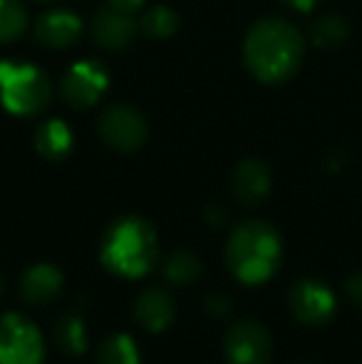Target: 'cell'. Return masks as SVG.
Wrapping results in <instances>:
<instances>
[{
	"mask_svg": "<svg viewBox=\"0 0 362 364\" xmlns=\"http://www.w3.org/2000/svg\"><path fill=\"white\" fill-rule=\"evenodd\" d=\"M348 20L343 15H335V13H328V15H320L313 25H310V40L320 48H338L348 40Z\"/></svg>",
	"mask_w": 362,
	"mask_h": 364,
	"instance_id": "cell-16",
	"label": "cell"
},
{
	"mask_svg": "<svg viewBox=\"0 0 362 364\" xmlns=\"http://www.w3.org/2000/svg\"><path fill=\"white\" fill-rule=\"evenodd\" d=\"M63 283V273L55 265L38 263L25 270L23 280H20V292L30 305H48L60 295Z\"/></svg>",
	"mask_w": 362,
	"mask_h": 364,
	"instance_id": "cell-13",
	"label": "cell"
},
{
	"mask_svg": "<svg viewBox=\"0 0 362 364\" xmlns=\"http://www.w3.org/2000/svg\"><path fill=\"white\" fill-rule=\"evenodd\" d=\"M45 360L43 335L20 315H0V364H40Z\"/></svg>",
	"mask_w": 362,
	"mask_h": 364,
	"instance_id": "cell-5",
	"label": "cell"
},
{
	"mask_svg": "<svg viewBox=\"0 0 362 364\" xmlns=\"http://www.w3.org/2000/svg\"><path fill=\"white\" fill-rule=\"evenodd\" d=\"M174 297L161 288H149L139 295L134 305V317L147 327L149 332H161L174 320Z\"/></svg>",
	"mask_w": 362,
	"mask_h": 364,
	"instance_id": "cell-14",
	"label": "cell"
},
{
	"mask_svg": "<svg viewBox=\"0 0 362 364\" xmlns=\"http://www.w3.org/2000/svg\"><path fill=\"white\" fill-rule=\"evenodd\" d=\"M290 310H293L295 320H300L303 325H328L335 317L338 310V300L335 292L325 283L313 278H303L290 288Z\"/></svg>",
	"mask_w": 362,
	"mask_h": 364,
	"instance_id": "cell-7",
	"label": "cell"
},
{
	"mask_svg": "<svg viewBox=\"0 0 362 364\" xmlns=\"http://www.w3.org/2000/svg\"><path fill=\"white\" fill-rule=\"evenodd\" d=\"M107 5L115 10H122V13H134L137 8L144 5V0H107Z\"/></svg>",
	"mask_w": 362,
	"mask_h": 364,
	"instance_id": "cell-24",
	"label": "cell"
},
{
	"mask_svg": "<svg viewBox=\"0 0 362 364\" xmlns=\"http://www.w3.org/2000/svg\"><path fill=\"white\" fill-rule=\"evenodd\" d=\"M97 364H139V350L127 335H115L100 347Z\"/></svg>",
	"mask_w": 362,
	"mask_h": 364,
	"instance_id": "cell-19",
	"label": "cell"
},
{
	"mask_svg": "<svg viewBox=\"0 0 362 364\" xmlns=\"http://www.w3.org/2000/svg\"><path fill=\"white\" fill-rule=\"evenodd\" d=\"M283 243L278 230L266 220H246L231 233L226 245V263L241 283H266L278 270Z\"/></svg>",
	"mask_w": 362,
	"mask_h": 364,
	"instance_id": "cell-2",
	"label": "cell"
},
{
	"mask_svg": "<svg viewBox=\"0 0 362 364\" xmlns=\"http://www.w3.org/2000/svg\"><path fill=\"white\" fill-rule=\"evenodd\" d=\"M273 345L268 330L256 320H241L226 335L228 364H271Z\"/></svg>",
	"mask_w": 362,
	"mask_h": 364,
	"instance_id": "cell-9",
	"label": "cell"
},
{
	"mask_svg": "<svg viewBox=\"0 0 362 364\" xmlns=\"http://www.w3.org/2000/svg\"><path fill=\"white\" fill-rule=\"evenodd\" d=\"M139 25L149 38H169V35L179 28V18H176L174 10L166 8V5H154V8L147 10Z\"/></svg>",
	"mask_w": 362,
	"mask_h": 364,
	"instance_id": "cell-20",
	"label": "cell"
},
{
	"mask_svg": "<svg viewBox=\"0 0 362 364\" xmlns=\"http://www.w3.org/2000/svg\"><path fill=\"white\" fill-rule=\"evenodd\" d=\"M137 33V23L132 13H122L115 8H102L92 20V35L107 50H122L132 43Z\"/></svg>",
	"mask_w": 362,
	"mask_h": 364,
	"instance_id": "cell-10",
	"label": "cell"
},
{
	"mask_svg": "<svg viewBox=\"0 0 362 364\" xmlns=\"http://www.w3.org/2000/svg\"><path fill=\"white\" fill-rule=\"evenodd\" d=\"M159 243L149 220L127 216L117 220L102 240V263L117 275L142 278L156 263Z\"/></svg>",
	"mask_w": 362,
	"mask_h": 364,
	"instance_id": "cell-3",
	"label": "cell"
},
{
	"mask_svg": "<svg viewBox=\"0 0 362 364\" xmlns=\"http://www.w3.org/2000/svg\"><path fill=\"white\" fill-rule=\"evenodd\" d=\"M285 5H290L293 10H298V13H310V10L315 8V3L318 0H283Z\"/></svg>",
	"mask_w": 362,
	"mask_h": 364,
	"instance_id": "cell-25",
	"label": "cell"
},
{
	"mask_svg": "<svg viewBox=\"0 0 362 364\" xmlns=\"http://www.w3.org/2000/svg\"><path fill=\"white\" fill-rule=\"evenodd\" d=\"M271 191V168L261 159H246L233 173V196L243 206H258Z\"/></svg>",
	"mask_w": 362,
	"mask_h": 364,
	"instance_id": "cell-11",
	"label": "cell"
},
{
	"mask_svg": "<svg viewBox=\"0 0 362 364\" xmlns=\"http://www.w3.org/2000/svg\"><path fill=\"white\" fill-rule=\"evenodd\" d=\"M55 342L63 352L68 355H82L87 350V332H85V322L78 315H65L55 325Z\"/></svg>",
	"mask_w": 362,
	"mask_h": 364,
	"instance_id": "cell-17",
	"label": "cell"
},
{
	"mask_svg": "<svg viewBox=\"0 0 362 364\" xmlns=\"http://www.w3.org/2000/svg\"><path fill=\"white\" fill-rule=\"evenodd\" d=\"M110 85V75L95 60H82V63L73 65L65 73L63 85H60V95L70 107L78 109H87L95 102L102 100V95L107 92Z\"/></svg>",
	"mask_w": 362,
	"mask_h": 364,
	"instance_id": "cell-8",
	"label": "cell"
},
{
	"mask_svg": "<svg viewBox=\"0 0 362 364\" xmlns=\"http://www.w3.org/2000/svg\"><path fill=\"white\" fill-rule=\"evenodd\" d=\"M345 295H348L358 307H362V270L355 273L353 278H348V283H345Z\"/></svg>",
	"mask_w": 362,
	"mask_h": 364,
	"instance_id": "cell-22",
	"label": "cell"
},
{
	"mask_svg": "<svg viewBox=\"0 0 362 364\" xmlns=\"http://www.w3.org/2000/svg\"><path fill=\"white\" fill-rule=\"evenodd\" d=\"M28 28V10L20 0H0V43L20 38Z\"/></svg>",
	"mask_w": 362,
	"mask_h": 364,
	"instance_id": "cell-18",
	"label": "cell"
},
{
	"mask_svg": "<svg viewBox=\"0 0 362 364\" xmlns=\"http://www.w3.org/2000/svg\"><path fill=\"white\" fill-rule=\"evenodd\" d=\"M35 149L50 161H58V159L68 156V151L73 149V132L60 119L43 122L35 132Z\"/></svg>",
	"mask_w": 362,
	"mask_h": 364,
	"instance_id": "cell-15",
	"label": "cell"
},
{
	"mask_svg": "<svg viewBox=\"0 0 362 364\" xmlns=\"http://www.w3.org/2000/svg\"><path fill=\"white\" fill-rule=\"evenodd\" d=\"M100 134L117 151H137L147 141V122L134 107L112 105L100 117Z\"/></svg>",
	"mask_w": 362,
	"mask_h": 364,
	"instance_id": "cell-6",
	"label": "cell"
},
{
	"mask_svg": "<svg viewBox=\"0 0 362 364\" xmlns=\"http://www.w3.org/2000/svg\"><path fill=\"white\" fill-rule=\"evenodd\" d=\"M201 275V263L191 250H176L166 260V278L176 285H188Z\"/></svg>",
	"mask_w": 362,
	"mask_h": 364,
	"instance_id": "cell-21",
	"label": "cell"
},
{
	"mask_svg": "<svg viewBox=\"0 0 362 364\" xmlns=\"http://www.w3.org/2000/svg\"><path fill=\"white\" fill-rule=\"evenodd\" d=\"M53 100V85L48 75L35 65L5 60L0 63V102L8 112L33 117Z\"/></svg>",
	"mask_w": 362,
	"mask_h": 364,
	"instance_id": "cell-4",
	"label": "cell"
},
{
	"mask_svg": "<svg viewBox=\"0 0 362 364\" xmlns=\"http://www.w3.org/2000/svg\"><path fill=\"white\" fill-rule=\"evenodd\" d=\"M0 295H3V278H0Z\"/></svg>",
	"mask_w": 362,
	"mask_h": 364,
	"instance_id": "cell-26",
	"label": "cell"
},
{
	"mask_svg": "<svg viewBox=\"0 0 362 364\" xmlns=\"http://www.w3.org/2000/svg\"><path fill=\"white\" fill-rule=\"evenodd\" d=\"M206 307H208V312H211V315H226L228 312V300L226 297H221V295H211L206 300Z\"/></svg>",
	"mask_w": 362,
	"mask_h": 364,
	"instance_id": "cell-23",
	"label": "cell"
},
{
	"mask_svg": "<svg viewBox=\"0 0 362 364\" xmlns=\"http://www.w3.org/2000/svg\"><path fill=\"white\" fill-rule=\"evenodd\" d=\"M82 33V20L70 10H50L35 23V35L48 48H70Z\"/></svg>",
	"mask_w": 362,
	"mask_h": 364,
	"instance_id": "cell-12",
	"label": "cell"
},
{
	"mask_svg": "<svg viewBox=\"0 0 362 364\" xmlns=\"http://www.w3.org/2000/svg\"><path fill=\"white\" fill-rule=\"evenodd\" d=\"M305 43L295 25L280 18L258 20L246 35L243 60L256 80L280 85L298 73L303 63Z\"/></svg>",
	"mask_w": 362,
	"mask_h": 364,
	"instance_id": "cell-1",
	"label": "cell"
}]
</instances>
